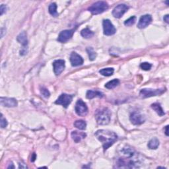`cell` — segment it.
Instances as JSON below:
<instances>
[{
	"label": "cell",
	"mask_w": 169,
	"mask_h": 169,
	"mask_svg": "<svg viewBox=\"0 0 169 169\" xmlns=\"http://www.w3.org/2000/svg\"><path fill=\"white\" fill-rule=\"evenodd\" d=\"M35 159H36V154H35V152H34V153L32 154V157H31V161H32V162H34L35 160Z\"/></svg>",
	"instance_id": "836d02e7"
},
{
	"label": "cell",
	"mask_w": 169,
	"mask_h": 169,
	"mask_svg": "<svg viewBox=\"0 0 169 169\" xmlns=\"http://www.w3.org/2000/svg\"><path fill=\"white\" fill-rule=\"evenodd\" d=\"M163 20H164V21H165L167 23H169V15H166L165 16H164Z\"/></svg>",
	"instance_id": "d6a6232c"
},
{
	"label": "cell",
	"mask_w": 169,
	"mask_h": 169,
	"mask_svg": "<svg viewBox=\"0 0 169 169\" xmlns=\"http://www.w3.org/2000/svg\"><path fill=\"white\" fill-rule=\"evenodd\" d=\"M40 93L45 98H48L50 96V93L49 92V90L47 89L44 87L40 88Z\"/></svg>",
	"instance_id": "f1b7e54d"
},
{
	"label": "cell",
	"mask_w": 169,
	"mask_h": 169,
	"mask_svg": "<svg viewBox=\"0 0 169 169\" xmlns=\"http://www.w3.org/2000/svg\"><path fill=\"white\" fill-rule=\"evenodd\" d=\"M159 141L157 138H152L148 143V147L150 149H156L159 146Z\"/></svg>",
	"instance_id": "ffe728a7"
},
{
	"label": "cell",
	"mask_w": 169,
	"mask_h": 169,
	"mask_svg": "<svg viewBox=\"0 0 169 169\" xmlns=\"http://www.w3.org/2000/svg\"><path fill=\"white\" fill-rule=\"evenodd\" d=\"M75 110L76 114L79 116H85L88 114V107L81 99H79L75 104Z\"/></svg>",
	"instance_id": "52a82bcc"
},
{
	"label": "cell",
	"mask_w": 169,
	"mask_h": 169,
	"mask_svg": "<svg viewBox=\"0 0 169 169\" xmlns=\"http://www.w3.org/2000/svg\"><path fill=\"white\" fill-rule=\"evenodd\" d=\"M114 70L113 68H104L102 69L99 71V73L101 74L103 76H106V77H108L111 76L113 75Z\"/></svg>",
	"instance_id": "cb8c5ba5"
},
{
	"label": "cell",
	"mask_w": 169,
	"mask_h": 169,
	"mask_svg": "<svg viewBox=\"0 0 169 169\" xmlns=\"http://www.w3.org/2000/svg\"><path fill=\"white\" fill-rule=\"evenodd\" d=\"M140 68L145 71H149L152 68V65L148 62H143L140 65Z\"/></svg>",
	"instance_id": "83f0119b"
},
{
	"label": "cell",
	"mask_w": 169,
	"mask_h": 169,
	"mask_svg": "<svg viewBox=\"0 0 169 169\" xmlns=\"http://www.w3.org/2000/svg\"><path fill=\"white\" fill-rule=\"evenodd\" d=\"M70 61H71L72 66L77 67L83 64V59L78 53L75 52H72L71 55H70Z\"/></svg>",
	"instance_id": "4fadbf2b"
},
{
	"label": "cell",
	"mask_w": 169,
	"mask_h": 169,
	"mask_svg": "<svg viewBox=\"0 0 169 169\" xmlns=\"http://www.w3.org/2000/svg\"><path fill=\"white\" fill-rule=\"evenodd\" d=\"M48 11L49 13H50L51 15L53 17H56L58 16V13L57 12V5L55 3H52L48 7Z\"/></svg>",
	"instance_id": "7402d4cb"
},
{
	"label": "cell",
	"mask_w": 169,
	"mask_h": 169,
	"mask_svg": "<svg viewBox=\"0 0 169 169\" xmlns=\"http://www.w3.org/2000/svg\"><path fill=\"white\" fill-rule=\"evenodd\" d=\"M17 40L18 42L23 45V48H27L28 45V39H27V35L26 32H22L17 36Z\"/></svg>",
	"instance_id": "ac0fdd59"
},
{
	"label": "cell",
	"mask_w": 169,
	"mask_h": 169,
	"mask_svg": "<svg viewBox=\"0 0 169 169\" xmlns=\"http://www.w3.org/2000/svg\"><path fill=\"white\" fill-rule=\"evenodd\" d=\"M0 102L1 105L3 106L9 107V108H12V107L17 106L18 103L16 99L13 98H8V97H1L0 98Z\"/></svg>",
	"instance_id": "5bb4252c"
},
{
	"label": "cell",
	"mask_w": 169,
	"mask_h": 169,
	"mask_svg": "<svg viewBox=\"0 0 169 169\" xmlns=\"http://www.w3.org/2000/svg\"><path fill=\"white\" fill-rule=\"evenodd\" d=\"M120 157L116 161V168H138L139 161L135 150L129 146L123 147L121 150Z\"/></svg>",
	"instance_id": "6da1fadb"
},
{
	"label": "cell",
	"mask_w": 169,
	"mask_h": 169,
	"mask_svg": "<svg viewBox=\"0 0 169 169\" xmlns=\"http://www.w3.org/2000/svg\"><path fill=\"white\" fill-rule=\"evenodd\" d=\"M104 96V94L102 92L98 91V90H89L86 93V97L88 99H92L95 97L102 98Z\"/></svg>",
	"instance_id": "e0dca14e"
},
{
	"label": "cell",
	"mask_w": 169,
	"mask_h": 169,
	"mask_svg": "<svg viewBox=\"0 0 169 169\" xmlns=\"http://www.w3.org/2000/svg\"><path fill=\"white\" fill-rule=\"evenodd\" d=\"M95 136L102 143V147L105 151L118 140L117 134L114 131L108 130H99L97 131Z\"/></svg>",
	"instance_id": "7a4b0ae2"
},
{
	"label": "cell",
	"mask_w": 169,
	"mask_h": 169,
	"mask_svg": "<svg viewBox=\"0 0 169 169\" xmlns=\"http://www.w3.org/2000/svg\"><path fill=\"white\" fill-rule=\"evenodd\" d=\"M94 118L98 124L106 125L109 123L110 121L111 112L108 108L98 109L94 114Z\"/></svg>",
	"instance_id": "3957f363"
},
{
	"label": "cell",
	"mask_w": 169,
	"mask_h": 169,
	"mask_svg": "<svg viewBox=\"0 0 169 169\" xmlns=\"http://www.w3.org/2000/svg\"><path fill=\"white\" fill-rule=\"evenodd\" d=\"M27 48H23L22 50L20 51V54L21 56L27 54Z\"/></svg>",
	"instance_id": "1f68e13d"
},
{
	"label": "cell",
	"mask_w": 169,
	"mask_h": 169,
	"mask_svg": "<svg viewBox=\"0 0 169 169\" xmlns=\"http://www.w3.org/2000/svg\"><path fill=\"white\" fill-rule=\"evenodd\" d=\"M135 20H136L135 16H132V17H131L130 18L126 20L124 22V24L127 27H130L131 25H133V24L135 23Z\"/></svg>",
	"instance_id": "4316f807"
},
{
	"label": "cell",
	"mask_w": 169,
	"mask_h": 169,
	"mask_svg": "<svg viewBox=\"0 0 169 169\" xmlns=\"http://www.w3.org/2000/svg\"><path fill=\"white\" fill-rule=\"evenodd\" d=\"M6 11H7L6 6L2 4V5L1 6V7H0V12H1V15H3L4 13H6Z\"/></svg>",
	"instance_id": "4dcf8cb0"
},
{
	"label": "cell",
	"mask_w": 169,
	"mask_h": 169,
	"mask_svg": "<svg viewBox=\"0 0 169 169\" xmlns=\"http://www.w3.org/2000/svg\"><path fill=\"white\" fill-rule=\"evenodd\" d=\"M81 35L85 39H90L94 36V32L89 28H85L81 31Z\"/></svg>",
	"instance_id": "44dd1931"
},
{
	"label": "cell",
	"mask_w": 169,
	"mask_h": 169,
	"mask_svg": "<svg viewBox=\"0 0 169 169\" xmlns=\"http://www.w3.org/2000/svg\"><path fill=\"white\" fill-rule=\"evenodd\" d=\"M74 126L77 127V128H78L79 130H84L86 129V123L85 121L79 119V120H77L74 122Z\"/></svg>",
	"instance_id": "d4e9b609"
},
{
	"label": "cell",
	"mask_w": 169,
	"mask_h": 169,
	"mask_svg": "<svg viewBox=\"0 0 169 169\" xmlns=\"http://www.w3.org/2000/svg\"><path fill=\"white\" fill-rule=\"evenodd\" d=\"M75 29H70V30H64L61 31L59 34L58 38H57V41L61 43H65L72 38Z\"/></svg>",
	"instance_id": "8fae6325"
},
{
	"label": "cell",
	"mask_w": 169,
	"mask_h": 169,
	"mask_svg": "<svg viewBox=\"0 0 169 169\" xmlns=\"http://www.w3.org/2000/svg\"><path fill=\"white\" fill-rule=\"evenodd\" d=\"M108 9V4L106 2H97L93 3L92 6H90L88 10L93 15H98L102 13Z\"/></svg>",
	"instance_id": "277c9868"
},
{
	"label": "cell",
	"mask_w": 169,
	"mask_h": 169,
	"mask_svg": "<svg viewBox=\"0 0 169 169\" xmlns=\"http://www.w3.org/2000/svg\"><path fill=\"white\" fill-rule=\"evenodd\" d=\"M7 124H8V123H7V119L3 117V114H1V122H0V125H1L2 128H5V127H7Z\"/></svg>",
	"instance_id": "f546056e"
},
{
	"label": "cell",
	"mask_w": 169,
	"mask_h": 169,
	"mask_svg": "<svg viewBox=\"0 0 169 169\" xmlns=\"http://www.w3.org/2000/svg\"><path fill=\"white\" fill-rule=\"evenodd\" d=\"M152 21V17L151 15H143L142 17L140 18L139 23L138 24V27L139 28H146Z\"/></svg>",
	"instance_id": "9a60e30c"
},
{
	"label": "cell",
	"mask_w": 169,
	"mask_h": 169,
	"mask_svg": "<svg viewBox=\"0 0 169 169\" xmlns=\"http://www.w3.org/2000/svg\"><path fill=\"white\" fill-rule=\"evenodd\" d=\"M130 119L131 122L133 123L134 125H141L145 121V116L140 114L139 112H133L130 114Z\"/></svg>",
	"instance_id": "9c48e42d"
},
{
	"label": "cell",
	"mask_w": 169,
	"mask_h": 169,
	"mask_svg": "<svg viewBox=\"0 0 169 169\" xmlns=\"http://www.w3.org/2000/svg\"><path fill=\"white\" fill-rule=\"evenodd\" d=\"M72 138L76 143H79L82 139L86 138V134L84 132H80L78 131H73L71 134Z\"/></svg>",
	"instance_id": "2e32d148"
},
{
	"label": "cell",
	"mask_w": 169,
	"mask_h": 169,
	"mask_svg": "<svg viewBox=\"0 0 169 169\" xmlns=\"http://www.w3.org/2000/svg\"><path fill=\"white\" fill-rule=\"evenodd\" d=\"M65 62L64 60H57L53 61V72L56 74V75H59L62 73L65 69Z\"/></svg>",
	"instance_id": "7c38bea8"
},
{
	"label": "cell",
	"mask_w": 169,
	"mask_h": 169,
	"mask_svg": "<svg viewBox=\"0 0 169 169\" xmlns=\"http://www.w3.org/2000/svg\"><path fill=\"white\" fill-rule=\"evenodd\" d=\"M129 9V7L126 4H119L112 11V15L115 18H121L126 12Z\"/></svg>",
	"instance_id": "30bf717a"
},
{
	"label": "cell",
	"mask_w": 169,
	"mask_h": 169,
	"mask_svg": "<svg viewBox=\"0 0 169 169\" xmlns=\"http://www.w3.org/2000/svg\"><path fill=\"white\" fill-rule=\"evenodd\" d=\"M164 130H165V134H166V135L168 136V126H167L165 127V129H164Z\"/></svg>",
	"instance_id": "e575fe53"
},
{
	"label": "cell",
	"mask_w": 169,
	"mask_h": 169,
	"mask_svg": "<svg viewBox=\"0 0 169 169\" xmlns=\"http://www.w3.org/2000/svg\"><path fill=\"white\" fill-rule=\"evenodd\" d=\"M15 168L14 165H13V163H11V164H9V166H8V167H7V168Z\"/></svg>",
	"instance_id": "d590c367"
},
{
	"label": "cell",
	"mask_w": 169,
	"mask_h": 169,
	"mask_svg": "<svg viewBox=\"0 0 169 169\" xmlns=\"http://www.w3.org/2000/svg\"><path fill=\"white\" fill-rule=\"evenodd\" d=\"M73 98V95L72 94H68L65 93L61 94L58 97V98L56 101L55 103L56 105H60L63 106L64 108H67L68 106L70 105V103L72 102Z\"/></svg>",
	"instance_id": "8992f818"
},
{
	"label": "cell",
	"mask_w": 169,
	"mask_h": 169,
	"mask_svg": "<svg viewBox=\"0 0 169 169\" xmlns=\"http://www.w3.org/2000/svg\"><path fill=\"white\" fill-rule=\"evenodd\" d=\"M103 25V31H104V34L106 36L113 35L116 32V29L113 24L111 23L109 19H105L102 22Z\"/></svg>",
	"instance_id": "ba28073f"
},
{
	"label": "cell",
	"mask_w": 169,
	"mask_h": 169,
	"mask_svg": "<svg viewBox=\"0 0 169 169\" xmlns=\"http://www.w3.org/2000/svg\"><path fill=\"white\" fill-rule=\"evenodd\" d=\"M119 84V81L117 79H114L106 83L105 87L108 89H114L115 87H116Z\"/></svg>",
	"instance_id": "603a6c76"
},
{
	"label": "cell",
	"mask_w": 169,
	"mask_h": 169,
	"mask_svg": "<svg viewBox=\"0 0 169 169\" xmlns=\"http://www.w3.org/2000/svg\"><path fill=\"white\" fill-rule=\"evenodd\" d=\"M151 108L153 109L155 112L157 113L158 115H159L160 116H164V114H165V112H164L163 109L162 108L161 106H160V105L159 104V103H153V104L151 105Z\"/></svg>",
	"instance_id": "d6986e66"
},
{
	"label": "cell",
	"mask_w": 169,
	"mask_h": 169,
	"mask_svg": "<svg viewBox=\"0 0 169 169\" xmlns=\"http://www.w3.org/2000/svg\"><path fill=\"white\" fill-rule=\"evenodd\" d=\"M166 91L165 89H141L139 93V95L142 98H149L151 97H155L162 94Z\"/></svg>",
	"instance_id": "5b68a950"
},
{
	"label": "cell",
	"mask_w": 169,
	"mask_h": 169,
	"mask_svg": "<svg viewBox=\"0 0 169 169\" xmlns=\"http://www.w3.org/2000/svg\"><path fill=\"white\" fill-rule=\"evenodd\" d=\"M86 52L88 53V55H89V60L90 61H93L96 59V57H97V53L96 52L94 51L93 48L92 47H88L86 48Z\"/></svg>",
	"instance_id": "484cf974"
}]
</instances>
